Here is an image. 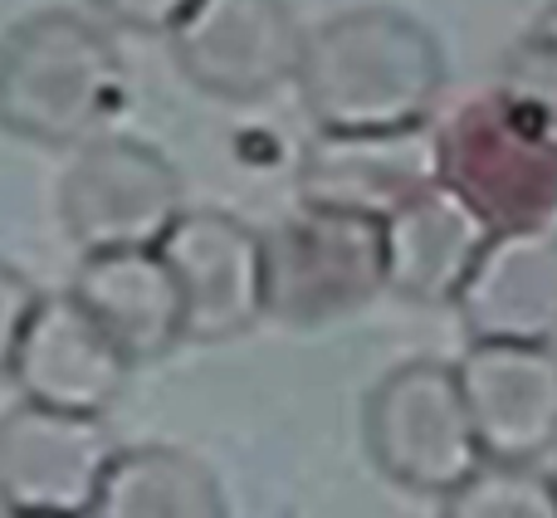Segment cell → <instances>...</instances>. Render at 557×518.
Instances as JSON below:
<instances>
[{
  "label": "cell",
  "instance_id": "1",
  "mask_svg": "<svg viewBox=\"0 0 557 518\" xmlns=\"http://www.w3.org/2000/svg\"><path fill=\"white\" fill-rule=\"evenodd\" d=\"M298 98L318 133L425 127L445 94V49L396 5H357L308 29Z\"/></svg>",
  "mask_w": 557,
  "mask_h": 518
},
{
  "label": "cell",
  "instance_id": "15",
  "mask_svg": "<svg viewBox=\"0 0 557 518\" xmlns=\"http://www.w3.org/2000/svg\"><path fill=\"white\" fill-rule=\"evenodd\" d=\"M386 235V294L406 304H455L460 284L480 259L490 225L455 201L441 182L406 201L396 215L382 221Z\"/></svg>",
  "mask_w": 557,
  "mask_h": 518
},
{
  "label": "cell",
  "instance_id": "14",
  "mask_svg": "<svg viewBox=\"0 0 557 518\" xmlns=\"http://www.w3.org/2000/svg\"><path fill=\"white\" fill-rule=\"evenodd\" d=\"M69 294L98 318L127 362H157L186 343V304L162 245L157 250H98L74 269Z\"/></svg>",
  "mask_w": 557,
  "mask_h": 518
},
{
  "label": "cell",
  "instance_id": "11",
  "mask_svg": "<svg viewBox=\"0 0 557 518\" xmlns=\"http://www.w3.org/2000/svg\"><path fill=\"white\" fill-rule=\"evenodd\" d=\"M455 372L484 460L543 465L557 451V347L470 343Z\"/></svg>",
  "mask_w": 557,
  "mask_h": 518
},
{
  "label": "cell",
  "instance_id": "19",
  "mask_svg": "<svg viewBox=\"0 0 557 518\" xmlns=\"http://www.w3.org/2000/svg\"><path fill=\"white\" fill-rule=\"evenodd\" d=\"M39 304V288L20 274L10 259H0V382H10V367H15V347L25 337V323Z\"/></svg>",
  "mask_w": 557,
  "mask_h": 518
},
{
  "label": "cell",
  "instance_id": "7",
  "mask_svg": "<svg viewBox=\"0 0 557 518\" xmlns=\"http://www.w3.org/2000/svg\"><path fill=\"white\" fill-rule=\"evenodd\" d=\"M308 29L288 0H196L166 45L191 88L225 103H260L298 78Z\"/></svg>",
  "mask_w": 557,
  "mask_h": 518
},
{
  "label": "cell",
  "instance_id": "4",
  "mask_svg": "<svg viewBox=\"0 0 557 518\" xmlns=\"http://www.w3.org/2000/svg\"><path fill=\"white\" fill-rule=\"evenodd\" d=\"M435 182L490 231L553 225L557 147L509 98L484 94L435 133Z\"/></svg>",
  "mask_w": 557,
  "mask_h": 518
},
{
  "label": "cell",
  "instance_id": "2",
  "mask_svg": "<svg viewBox=\"0 0 557 518\" xmlns=\"http://www.w3.org/2000/svg\"><path fill=\"white\" fill-rule=\"evenodd\" d=\"M127 108L113 35L78 10H35L0 35V127L35 147H84Z\"/></svg>",
  "mask_w": 557,
  "mask_h": 518
},
{
  "label": "cell",
  "instance_id": "22",
  "mask_svg": "<svg viewBox=\"0 0 557 518\" xmlns=\"http://www.w3.org/2000/svg\"><path fill=\"white\" fill-rule=\"evenodd\" d=\"M0 518H54V514H10V509H0Z\"/></svg>",
  "mask_w": 557,
  "mask_h": 518
},
{
  "label": "cell",
  "instance_id": "6",
  "mask_svg": "<svg viewBox=\"0 0 557 518\" xmlns=\"http://www.w3.org/2000/svg\"><path fill=\"white\" fill-rule=\"evenodd\" d=\"M182 211V172L137 137H94L74 147L59 182V221L78 255L157 250Z\"/></svg>",
  "mask_w": 557,
  "mask_h": 518
},
{
  "label": "cell",
  "instance_id": "5",
  "mask_svg": "<svg viewBox=\"0 0 557 518\" xmlns=\"http://www.w3.org/2000/svg\"><path fill=\"white\" fill-rule=\"evenodd\" d=\"M386 294L382 221L327 206H298L264 231V318L318 328Z\"/></svg>",
  "mask_w": 557,
  "mask_h": 518
},
{
  "label": "cell",
  "instance_id": "8",
  "mask_svg": "<svg viewBox=\"0 0 557 518\" xmlns=\"http://www.w3.org/2000/svg\"><path fill=\"white\" fill-rule=\"evenodd\" d=\"M117 451L103 416L15 402L0 416V509L88 518Z\"/></svg>",
  "mask_w": 557,
  "mask_h": 518
},
{
  "label": "cell",
  "instance_id": "13",
  "mask_svg": "<svg viewBox=\"0 0 557 518\" xmlns=\"http://www.w3.org/2000/svg\"><path fill=\"white\" fill-rule=\"evenodd\" d=\"M435 186V133H318L298 157L304 206L386 221Z\"/></svg>",
  "mask_w": 557,
  "mask_h": 518
},
{
  "label": "cell",
  "instance_id": "20",
  "mask_svg": "<svg viewBox=\"0 0 557 518\" xmlns=\"http://www.w3.org/2000/svg\"><path fill=\"white\" fill-rule=\"evenodd\" d=\"M103 25H117L127 35H172V25L196 0H88Z\"/></svg>",
  "mask_w": 557,
  "mask_h": 518
},
{
  "label": "cell",
  "instance_id": "3",
  "mask_svg": "<svg viewBox=\"0 0 557 518\" xmlns=\"http://www.w3.org/2000/svg\"><path fill=\"white\" fill-rule=\"evenodd\" d=\"M362 445L382 480L406 494L445 499L484 465L455 362L406 357L376 377L362 402Z\"/></svg>",
  "mask_w": 557,
  "mask_h": 518
},
{
  "label": "cell",
  "instance_id": "9",
  "mask_svg": "<svg viewBox=\"0 0 557 518\" xmlns=\"http://www.w3.org/2000/svg\"><path fill=\"white\" fill-rule=\"evenodd\" d=\"M182 284L186 343H231L264 323V231L215 206H186L162 240Z\"/></svg>",
  "mask_w": 557,
  "mask_h": 518
},
{
  "label": "cell",
  "instance_id": "17",
  "mask_svg": "<svg viewBox=\"0 0 557 518\" xmlns=\"http://www.w3.org/2000/svg\"><path fill=\"white\" fill-rule=\"evenodd\" d=\"M441 518H557V474L543 465L484 460L441 499Z\"/></svg>",
  "mask_w": 557,
  "mask_h": 518
},
{
  "label": "cell",
  "instance_id": "21",
  "mask_svg": "<svg viewBox=\"0 0 557 518\" xmlns=\"http://www.w3.org/2000/svg\"><path fill=\"white\" fill-rule=\"evenodd\" d=\"M529 35L553 39V45H557V0H548V5L539 10V20H533V25H529Z\"/></svg>",
  "mask_w": 557,
  "mask_h": 518
},
{
  "label": "cell",
  "instance_id": "16",
  "mask_svg": "<svg viewBox=\"0 0 557 518\" xmlns=\"http://www.w3.org/2000/svg\"><path fill=\"white\" fill-rule=\"evenodd\" d=\"M88 518H225V490L182 445H123Z\"/></svg>",
  "mask_w": 557,
  "mask_h": 518
},
{
  "label": "cell",
  "instance_id": "10",
  "mask_svg": "<svg viewBox=\"0 0 557 518\" xmlns=\"http://www.w3.org/2000/svg\"><path fill=\"white\" fill-rule=\"evenodd\" d=\"M127 377L133 362L123 357V347L98 328V318L74 294H39L10 367L20 402L108 416L127 392Z\"/></svg>",
  "mask_w": 557,
  "mask_h": 518
},
{
  "label": "cell",
  "instance_id": "18",
  "mask_svg": "<svg viewBox=\"0 0 557 518\" xmlns=\"http://www.w3.org/2000/svg\"><path fill=\"white\" fill-rule=\"evenodd\" d=\"M494 94L509 98L533 127L557 147V45L539 35H523L499 59Z\"/></svg>",
  "mask_w": 557,
  "mask_h": 518
},
{
  "label": "cell",
  "instance_id": "12",
  "mask_svg": "<svg viewBox=\"0 0 557 518\" xmlns=\"http://www.w3.org/2000/svg\"><path fill=\"white\" fill-rule=\"evenodd\" d=\"M470 343L557 347V225L494 231L455 294Z\"/></svg>",
  "mask_w": 557,
  "mask_h": 518
}]
</instances>
